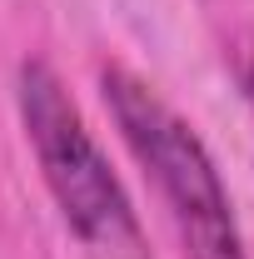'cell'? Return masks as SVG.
Here are the masks:
<instances>
[{
	"instance_id": "1",
	"label": "cell",
	"mask_w": 254,
	"mask_h": 259,
	"mask_svg": "<svg viewBox=\"0 0 254 259\" xmlns=\"http://www.w3.org/2000/svg\"><path fill=\"white\" fill-rule=\"evenodd\" d=\"M15 110H20V130L30 140V155L40 164V180L55 199L65 229L95 259H150L135 199L125 194L110 155L100 150L95 130L85 125L55 65L20 60Z\"/></svg>"
},
{
	"instance_id": "2",
	"label": "cell",
	"mask_w": 254,
	"mask_h": 259,
	"mask_svg": "<svg viewBox=\"0 0 254 259\" xmlns=\"http://www.w3.org/2000/svg\"><path fill=\"white\" fill-rule=\"evenodd\" d=\"M100 95L135 164L155 185L185 259H249L234 220V199L190 120L145 75L125 65H100Z\"/></svg>"
},
{
	"instance_id": "3",
	"label": "cell",
	"mask_w": 254,
	"mask_h": 259,
	"mask_svg": "<svg viewBox=\"0 0 254 259\" xmlns=\"http://www.w3.org/2000/svg\"><path fill=\"white\" fill-rule=\"evenodd\" d=\"M239 85H244V100H249V110H254V60H244V70H239Z\"/></svg>"
}]
</instances>
